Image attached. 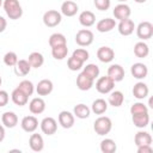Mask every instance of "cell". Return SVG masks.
Segmentation results:
<instances>
[{
	"label": "cell",
	"mask_w": 153,
	"mask_h": 153,
	"mask_svg": "<svg viewBox=\"0 0 153 153\" xmlns=\"http://www.w3.org/2000/svg\"><path fill=\"white\" fill-rule=\"evenodd\" d=\"M2 6L7 17L12 20H17L23 16V8L18 0H4Z\"/></svg>",
	"instance_id": "cell-1"
},
{
	"label": "cell",
	"mask_w": 153,
	"mask_h": 153,
	"mask_svg": "<svg viewBox=\"0 0 153 153\" xmlns=\"http://www.w3.org/2000/svg\"><path fill=\"white\" fill-rule=\"evenodd\" d=\"M93 129L98 135H106L112 129V122L108 116H99L93 123Z\"/></svg>",
	"instance_id": "cell-2"
},
{
	"label": "cell",
	"mask_w": 153,
	"mask_h": 153,
	"mask_svg": "<svg viewBox=\"0 0 153 153\" xmlns=\"http://www.w3.org/2000/svg\"><path fill=\"white\" fill-rule=\"evenodd\" d=\"M61 20H62V14L56 10H49L43 14V23L48 27L57 26L61 23Z\"/></svg>",
	"instance_id": "cell-3"
},
{
	"label": "cell",
	"mask_w": 153,
	"mask_h": 153,
	"mask_svg": "<svg viewBox=\"0 0 153 153\" xmlns=\"http://www.w3.org/2000/svg\"><path fill=\"white\" fill-rule=\"evenodd\" d=\"M114 86H115V81L111 78H109L108 75L100 76L96 81V90L99 93H103V94L110 93L114 90Z\"/></svg>",
	"instance_id": "cell-4"
},
{
	"label": "cell",
	"mask_w": 153,
	"mask_h": 153,
	"mask_svg": "<svg viewBox=\"0 0 153 153\" xmlns=\"http://www.w3.org/2000/svg\"><path fill=\"white\" fill-rule=\"evenodd\" d=\"M93 38H94L93 32L88 29H81L75 35V42L80 47H87V45L92 44Z\"/></svg>",
	"instance_id": "cell-5"
},
{
	"label": "cell",
	"mask_w": 153,
	"mask_h": 153,
	"mask_svg": "<svg viewBox=\"0 0 153 153\" xmlns=\"http://www.w3.org/2000/svg\"><path fill=\"white\" fill-rule=\"evenodd\" d=\"M136 35L142 41L149 39L153 36V24L151 22H141L136 27Z\"/></svg>",
	"instance_id": "cell-6"
},
{
	"label": "cell",
	"mask_w": 153,
	"mask_h": 153,
	"mask_svg": "<svg viewBox=\"0 0 153 153\" xmlns=\"http://www.w3.org/2000/svg\"><path fill=\"white\" fill-rule=\"evenodd\" d=\"M39 124H41V130L45 135H53L57 130V122L53 117H44Z\"/></svg>",
	"instance_id": "cell-7"
},
{
	"label": "cell",
	"mask_w": 153,
	"mask_h": 153,
	"mask_svg": "<svg viewBox=\"0 0 153 153\" xmlns=\"http://www.w3.org/2000/svg\"><path fill=\"white\" fill-rule=\"evenodd\" d=\"M57 120H59V124L65 129L72 128L74 126V121H75L74 115L72 112H69V111H66V110H63V111H61L59 114Z\"/></svg>",
	"instance_id": "cell-8"
},
{
	"label": "cell",
	"mask_w": 153,
	"mask_h": 153,
	"mask_svg": "<svg viewBox=\"0 0 153 153\" xmlns=\"http://www.w3.org/2000/svg\"><path fill=\"white\" fill-rule=\"evenodd\" d=\"M53 88H54L53 81L49 79H42L36 85V92L38 96H48L53 92Z\"/></svg>",
	"instance_id": "cell-9"
},
{
	"label": "cell",
	"mask_w": 153,
	"mask_h": 153,
	"mask_svg": "<svg viewBox=\"0 0 153 153\" xmlns=\"http://www.w3.org/2000/svg\"><path fill=\"white\" fill-rule=\"evenodd\" d=\"M20 126H22L24 131L33 133L38 128V120L35 116H31V115L30 116H25V117H23V120L20 122Z\"/></svg>",
	"instance_id": "cell-10"
},
{
	"label": "cell",
	"mask_w": 153,
	"mask_h": 153,
	"mask_svg": "<svg viewBox=\"0 0 153 153\" xmlns=\"http://www.w3.org/2000/svg\"><path fill=\"white\" fill-rule=\"evenodd\" d=\"M112 13H114V17L116 19L123 20V19H127V18L130 17L131 10H130V7L127 4H118L117 6H115Z\"/></svg>",
	"instance_id": "cell-11"
},
{
	"label": "cell",
	"mask_w": 153,
	"mask_h": 153,
	"mask_svg": "<svg viewBox=\"0 0 153 153\" xmlns=\"http://www.w3.org/2000/svg\"><path fill=\"white\" fill-rule=\"evenodd\" d=\"M97 57L100 62H104V63H108V62H111L115 57V51L112 48L110 47H100L98 50H97Z\"/></svg>",
	"instance_id": "cell-12"
},
{
	"label": "cell",
	"mask_w": 153,
	"mask_h": 153,
	"mask_svg": "<svg viewBox=\"0 0 153 153\" xmlns=\"http://www.w3.org/2000/svg\"><path fill=\"white\" fill-rule=\"evenodd\" d=\"M130 73L135 79H145L148 74V68L145 63L141 62H136L134 65H131L130 67Z\"/></svg>",
	"instance_id": "cell-13"
},
{
	"label": "cell",
	"mask_w": 153,
	"mask_h": 153,
	"mask_svg": "<svg viewBox=\"0 0 153 153\" xmlns=\"http://www.w3.org/2000/svg\"><path fill=\"white\" fill-rule=\"evenodd\" d=\"M93 82H94V80L92 78H90L88 75H86L84 72H81L76 76V86L81 91H88L93 86Z\"/></svg>",
	"instance_id": "cell-14"
},
{
	"label": "cell",
	"mask_w": 153,
	"mask_h": 153,
	"mask_svg": "<svg viewBox=\"0 0 153 153\" xmlns=\"http://www.w3.org/2000/svg\"><path fill=\"white\" fill-rule=\"evenodd\" d=\"M29 110L33 115H39L45 110V102L41 97L32 98L31 102L29 103Z\"/></svg>",
	"instance_id": "cell-15"
},
{
	"label": "cell",
	"mask_w": 153,
	"mask_h": 153,
	"mask_svg": "<svg viewBox=\"0 0 153 153\" xmlns=\"http://www.w3.org/2000/svg\"><path fill=\"white\" fill-rule=\"evenodd\" d=\"M108 76L111 78L115 82L122 81L124 78V69L121 65H111L108 68Z\"/></svg>",
	"instance_id": "cell-16"
},
{
	"label": "cell",
	"mask_w": 153,
	"mask_h": 153,
	"mask_svg": "<svg viewBox=\"0 0 153 153\" xmlns=\"http://www.w3.org/2000/svg\"><path fill=\"white\" fill-rule=\"evenodd\" d=\"M78 11H79V6L76 5V2L72 0H66L61 5V14L66 17H73L76 14Z\"/></svg>",
	"instance_id": "cell-17"
},
{
	"label": "cell",
	"mask_w": 153,
	"mask_h": 153,
	"mask_svg": "<svg viewBox=\"0 0 153 153\" xmlns=\"http://www.w3.org/2000/svg\"><path fill=\"white\" fill-rule=\"evenodd\" d=\"M11 98H12V102L18 105V106H24L27 104V100H29V96L25 94L20 88H14L11 93Z\"/></svg>",
	"instance_id": "cell-18"
},
{
	"label": "cell",
	"mask_w": 153,
	"mask_h": 153,
	"mask_svg": "<svg viewBox=\"0 0 153 153\" xmlns=\"http://www.w3.org/2000/svg\"><path fill=\"white\" fill-rule=\"evenodd\" d=\"M29 146L33 152H41L44 148V140L41 134L33 133L29 139Z\"/></svg>",
	"instance_id": "cell-19"
},
{
	"label": "cell",
	"mask_w": 153,
	"mask_h": 153,
	"mask_svg": "<svg viewBox=\"0 0 153 153\" xmlns=\"http://www.w3.org/2000/svg\"><path fill=\"white\" fill-rule=\"evenodd\" d=\"M134 29H135V24L131 19L127 18V19H123V20H120V24H118V32L122 35V36H129L134 32Z\"/></svg>",
	"instance_id": "cell-20"
},
{
	"label": "cell",
	"mask_w": 153,
	"mask_h": 153,
	"mask_svg": "<svg viewBox=\"0 0 153 153\" xmlns=\"http://www.w3.org/2000/svg\"><path fill=\"white\" fill-rule=\"evenodd\" d=\"M148 93H149V88H148V86H147L145 82H142V81L136 82V84L134 85V87H133V96H134L135 98H137V99H143V98H146V97L148 96Z\"/></svg>",
	"instance_id": "cell-21"
},
{
	"label": "cell",
	"mask_w": 153,
	"mask_h": 153,
	"mask_svg": "<svg viewBox=\"0 0 153 153\" xmlns=\"http://www.w3.org/2000/svg\"><path fill=\"white\" fill-rule=\"evenodd\" d=\"M1 121L6 128H14L18 124V116L13 111H6L1 115Z\"/></svg>",
	"instance_id": "cell-22"
},
{
	"label": "cell",
	"mask_w": 153,
	"mask_h": 153,
	"mask_svg": "<svg viewBox=\"0 0 153 153\" xmlns=\"http://www.w3.org/2000/svg\"><path fill=\"white\" fill-rule=\"evenodd\" d=\"M131 121L135 127L137 128H145L149 123V115L148 112H140L131 115Z\"/></svg>",
	"instance_id": "cell-23"
},
{
	"label": "cell",
	"mask_w": 153,
	"mask_h": 153,
	"mask_svg": "<svg viewBox=\"0 0 153 153\" xmlns=\"http://www.w3.org/2000/svg\"><path fill=\"white\" fill-rule=\"evenodd\" d=\"M79 23L85 26V27H90L96 23V16L93 12L91 11H82L79 14Z\"/></svg>",
	"instance_id": "cell-24"
},
{
	"label": "cell",
	"mask_w": 153,
	"mask_h": 153,
	"mask_svg": "<svg viewBox=\"0 0 153 153\" xmlns=\"http://www.w3.org/2000/svg\"><path fill=\"white\" fill-rule=\"evenodd\" d=\"M115 26H116V20L112 19V18H104V19H100V20L97 23V25H96V27H97V30H98L99 32H109V31H111Z\"/></svg>",
	"instance_id": "cell-25"
},
{
	"label": "cell",
	"mask_w": 153,
	"mask_h": 153,
	"mask_svg": "<svg viewBox=\"0 0 153 153\" xmlns=\"http://www.w3.org/2000/svg\"><path fill=\"white\" fill-rule=\"evenodd\" d=\"M31 68H32V67H31V65L29 63V61L22 59V60H18V61H17V63H16V66H14V72H16L17 75L24 76V75H26V74L30 73Z\"/></svg>",
	"instance_id": "cell-26"
},
{
	"label": "cell",
	"mask_w": 153,
	"mask_h": 153,
	"mask_svg": "<svg viewBox=\"0 0 153 153\" xmlns=\"http://www.w3.org/2000/svg\"><path fill=\"white\" fill-rule=\"evenodd\" d=\"M134 142H135L136 147H137V146H143V145H151V143H152V136H151L149 133L140 130V131H137V133L135 134V136H134Z\"/></svg>",
	"instance_id": "cell-27"
},
{
	"label": "cell",
	"mask_w": 153,
	"mask_h": 153,
	"mask_svg": "<svg viewBox=\"0 0 153 153\" xmlns=\"http://www.w3.org/2000/svg\"><path fill=\"white\" fill-rule=\"evenodd\" d=\"M108 102L110 105H112L114 108H118L123 104L124 102V96L121 91H111L108 98Z\"/></svg>",
	"instance_id": "cell-28"
},
{
	"label": "cell",
	"mask_w": 153,
	"mask_h": 153,
	"mask_svg": "<svg viewBox=\"0 0 153 153\" xmlns=\"http://www.w3.org/2000/svg\"><path fill=\"white\" fill-rule=\"evenodd\" d=\"M90 114H91V109H90L87 105L82 104V103L76 104V105L74 106V109H73V115H74L75 117H78V118H80V120L87 118V117L90 116Z\"/></svg>",
	"instance_id": "cell-29"
},
{
	"label": "cell",
	"mask_w": 153,
	"mask_h": 153,
	"mask_svg": "<svg viewBox=\"0 0 153 153\" xmlns=\"http://www.w3.org/2000/svg\"><path fill=\"white\" fill-rule=\"evenodd\" d=\"M134 54H135L136 57L145 59V57H147L148 54H149V48H148V45H147L143 41L137 42V43H135V45H134Z\"/></svg>",
	"instance_id": "cell-30"
},
{
	"label": "cell",
	"mask_w": 153,
	"mask_h": 153,
	"mask_svg": "<svg viewBox=\"0 0 153 153\" xmlns=\"http://www.w3.org/2000/svg\"><path fill=\"white\" fill-rule=\"evenodd\" d=\"M91 110L96 115H103L108 110V102L105 99H103V98H98V99L93 100Z\"/></svg>",
	"instance_id": "cell-31"
},
{
	"label": "cell",
	"mask_w": 153,
	"mask_h": 153,
	"mask_svg": "<svg viewBox=\"0 0 153 153\" xmlns=\"http://www.w3.org/2000/svg\"><path fill=\"white\" fill-rule=\"evenodd\" d=\"M27 61H29V63L31 65L32 68H39V67H42V65L44 63V57H43V55H42L41 53L33 51V53H31V54L29 55Z\"/></svg>",
	"instance_id": "cell-32"
},
{
	"label": "cell",
	"mask_w": 153,
	"mask_h": 153,
	"mask_svg": "<svg viewBox=\"0 0 153 153\" xmlns=\"http://www.w3.org/2000/svg\"><path fill=\"white\" fill-rule=\"evenodd\" d=\"M68 54V48L67 44L63 45H56L51 48V55L55 60H63Z\"/></svg>",
	"instance_id": "cell-33"
},
{
	"label": "cell",
	"mask_w": 153,
	"mask_h": 153,
	"mask_svg": "<svg viewBox=\"0 0 153 153\" xmlns=\"http://www.w3.org/2000/svg\"><path fill=\"white\" fill-rule=\"evenodd\" d=\"M63 44H67V38L65 37V35H62L60 32H55V33L50 35V37H49V45L51 48L56 47V45H63Z\"/></svg>",
	"instance_id": "cell-34"
},
{
	"label": "cell",
	"mask_w": 153,
	"mask_h": 153,
	"mask_svg": "<svg viewBox=\"0 0 153 153\" xmlns=\"http://www.w3.org/2000/svg\"><path fill=\"white\" fill-rule=\"evenodd\" d=\"M116 149H117V146H116V142L112 139H104V140H102V142H100V151L103 153H114V152H116Z\"/></svg>",
	"instance_id": "cell-35"
},
{
	"label": "cell",
	"mask_w": 153,
	"mask_h": 153,
	"mask_svg": "<svg viewBox=\"0 0 153 153\" xmlns=\"http://www.w3.org/2000/svg\"><path fill=\"white\" fill-rule=\"evenodd\" d=\"M86 75H88L90 78H92L93 80H96V78L99 76V67L94 63H88L84 67V71H82Z\"/></svg>",
	"instance_id": "cell-36"
},
{
	"label": "cell",
	"mask_w": 153,
	"mask_h": 153,
	"mask_svg": "<svg viewBox=\"0 0 153 153\" xmlns=\"http://www.w3.org/2000/svg\"><path fill=\"white\" fill-rule=\"evenodd\" d=\"M17 87L20 88V90H22L25 94H27V96H32V93H33V91H35V86H33V84H32L30 80H22Z\"/></svg>",
	"instance_id": "cell-37"
},
{
	"label": "cell",
	"mask_w": 153,
	"mask_h": 153,
	"mask_svg": "<svg viewBox=\"0 0 153 153\" xmlns=\"http://www.w3.org/2000/svg\"><path fill=\"white\" fill-rule=\"evenodd\" d=\"M18 61V56L14 51H7L4 56V63L8 67H14Z\"/></svg>",
	"instance_id": "cell-38"
},
{
	"label": "cell",
	"mask_w": 153,
	"mask_h": 153,
	"mask_svg": "<svg viewBox=\"0 0 153 153\" xmlns=\"http://www.w3.org/2000/svg\"><path fill=\"white\" fill-rule=\"evenodd\" d=\"M84 66V62L78 60L76 57L74 56H71L68 60H67V67L71 69V71H79L80 68H82Z\"/></svg>",
	"instance_id": "cell-39"
},
{
	"label": "cell",
	"mask_w": 153,
	"mask_h": 153,
	"mask_svg": "<svg viewBox=\"0 0 153 153\" xmlns=\"http://www.w3.org/2000/svg\"><path fill=\"white\" fill-rule=\"evenodd\" d=\"M72 56L76 57L78 60H80V61H82V62H85V61H87V60H88V57H90V54H88V51H87L86 49L79 48V49H75V50L73 51Z\"/></svg>",
	"instance_id": "cell-40"
},
{
	"label": "cell",
	"mask_w": 153,
	"mask_h": 153,
	"mask_svg": "<svg viewBox=\"0 0 153 153\" xmlns=\"http://www.w3.org/2000/svg\"><path fill=\"white\" fill-rule=\"evenodd\" d=\"M140 112H148V108L143 103H141V102L134 103L130 106V114L134 115V114H140Z\"/></svg>",
	"instance_id": "cell-41"
},
{
	"label": "cell",
	"mask_w": 153,
	"mask_h": 153,
	"mask_svg": "<svg viewBox=\"0 0 153 153\" xmlns=\"http://www.w3.org/2000/svg\"><path fill=\"white\" fill-rule=\"evenodd\" d=\"M93 4H94L97 10L106 11V10H109V7L111 5V1L110 0H93Z\"/></svg>",
	"instance_id": "cell-42"
},
{
	"label": "cell",
	"mask_w": 153,
	"mask_h": 153,
	"mask_svg": "<svg viewBox=\"0 0 153 153\" xmlns=\"http://www.w3.org/2000/svg\"><path fill=\"white\" fill-rule=\"evenodd\" d=\"M10 100V96L5 90H0V108L6 106Z\"/></svg>",
	"instance_id": "cell-43"
},
{
	"label": "cell",
	"mask_w": 153,
	"mask_h": 153,
	"mask_svg": "<svg viewBox=\"0 0 153 153\" xmlns=\"http://www.w3.org/2000/svg\"><path fill=\"white\" fill-rule=\"evenodd\" d=\"M153 148L151 145H143V146H137V153H152Z\"/></svg>",
	"instance_id": "cell-44"
},
{
	"label": "cell",
	"mask_w": 153,
	"mask_h": 153,
	"mask_svg": "<svg viewBox=\"0 0 153 153\" xmlns=\"http://www.w3.org/2000/svg\"><path fill=\"white\" fill-rule=\"evenodd\" d=\"M6 26H7V22H6V19H5L2 16H0V32H4L5 29H6Z\"/></svg>",
	"instance_id": "cell-45"
},
{
	"label": "cell",
	"mask_w": 153,
	"mask_h": 153,
	"mask_svg": "<svg viewBox=\"0 0 153 153\" xmlns=\"http://www.w3.org/2000/svg\"><path fill=\"white\" fill-rule=\"evenodd\" d=\"M4 139H5V128H4V126L0 124V142H1Z\"/></svg>",
	"instance_id": "cell-46"
},
{
	"label": "cell",
	"mask_w": 153,
	"mask_h": 153,
	"mask_svg": "<svg viewBox=\"0 0 153 153\" xmlns=\"http://www.w3.org/2000/svg\"><path fill=\"white\" fill-rule=\"evenodd\" d=\"M135 2H137V4H143V2H146L147 0H134Z\"/></svg>",
	"instance_id": "cell-47"
},
{
	"label": "cell",
	"mask_w": 153,
	"mask_h": 153,
	"mask_svg": "<svg viewBox=\"0 0 153 153\" xmlns=\"http://www.w3.org/2000/svg\"><path fill=\"white\" fill-rule=\"evenodd\" d=\"M117 1H120V2H126L127 0H117Z\"/></svg>",
	"instance_id": "cell-48"
},
{
	"label": "cell",
	"mask_w": 153,
	"mask_h": 153,
	"mask_svg": "<svg viewBox=\"0 0 153 153\" xmlns=\"http://www.w3.org/2000/svg\"><path fill=\"white\" fill-rule=\"evenodd\" d=\"M1 84H2V79H1V76H0V86H1Z\"/></svg>",
	"instance_id": "cell-49"
},
{
	"label": "cell",
	"mask_w": 153,
	"mask_h": 153,
	"mask_svg": "<svg viewBox=\"0 0 153 153\" xmlns=\"http://www.w3.org/2000/svg\"><path fill=\"white\" fill-rule=\"evenodd\" d=\"M1 5H2V0H0V6H1Z\"/></svg>",
	"instance_id": "cell-50"
}]
</instances>
